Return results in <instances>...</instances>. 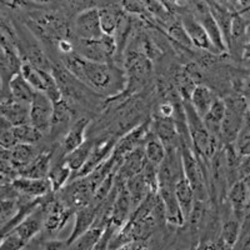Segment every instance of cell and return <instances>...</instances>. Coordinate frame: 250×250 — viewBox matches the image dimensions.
<instances>
[{
  "mask_svg": "<svg viewBox=\"0 0 250 250\" xmlns=\"http://www.w3.org/2000/svg\"><path fill=\"white\" fill-rule=\"evenodd\" d=\"M0 111H1V120L12 126L30 123V104L14 99L9 93L3 94Z\"/></svg>",
  "mask_w": 250,
  "mask_h": 250,
  "instance_id": "obj_9",
  "label": "cell"
},
{
  "mask_svg": "<svg viewBox=\"0 0 250 250\" xmlns=\"http://www.w3.org/2000/svg\"><path fill=\"white\" fill-rule=\"evenodd\" d=\"M180 20H182L183 25L187 30L188 35L190 38L191 43L194 48H198L199 50L208 51V53H213V54L220 55L218 49L213 44L211 39L208 35L207 30L204 26L199 23V20L196 19L191 13L187 12L180 13Z\"/></svg>",
  "mask_w": 250,
  "mask_h": 250,
  "instance_id": "obj_10",
  "label": "cell"
},
{
  "mask_svg": "<svg viewBox=\"0 0 250 250\" xmlns=\"http://www.w3.org/2000/svg\"><path fill=\"white\" fill-rule=\"evenodd\" d=\"M99 15L100 25L104 35L115 37L124 13L120 12V9L115 5H105L99 8Z\"/></svg>",
  "mask_w": 250,
  "mask_h": 250,
  "instance_id": "obj_27",
  "label": "cell"
},
{
  "mask_svg": "<svg viewBox=\"0 0 250 250\" xmlns=\"http://www.w3.org/2000/svg\"><path fill=\"white\" fill-rule=\"evenodd\" d=\"M1 75H3V83L10 82L14 75L21 71L23 66V59L20 57V53L17 46L1 35Z\"/></svg>",
  "mask_w": 250,
  "mask_h": 250,
  "instance_id": "obj_16",
  "label": "cell"
},
{
  "mask_svg": "<svg viewBox=\"0 0 250 250\" xmlns=\"http://www.w3.org/2000/svg\"><path fill=\"white\" fill-rule=\"evenodd\" d=\"M240 229H242V220H239L231 213V216H228L223 222L219 240H222L228 248H234L240 236Z\"/></svg>",
  "mask_w": 250,
  "mask_h": 250,
  "instance_id": "obj_31",
  "label": "cell"
},
{
  "mask_svg": "<svg viewBox=\"0 0 250 250\" xmlns=\"http://www.w3.org/2000/svg\"><path fill=\"white\" fill-rule=\"evenodd\" d=\"M43 250H73L68 240H49L44 244Z\"/></svg>",
  "mask_w": 250,
  "mask_h": 250,
  "instance_id": "obj_41",
  "label": "cell"
},
{
  "mask_svg": "<svg viewBox=\"0 0 250 250\" xmlns=\"http://www.w3.org/2000/svg\"><path fill=\"white\" fill-rule=\"evenodd\" d=\"M19 199H1V224L3 225L6 224L18 213L20 207Z\"/></svg>",
  "mask_w": 250,
  "mask_h": 250,
  "instance_id": "obj_38",
  "label": "cell"
},
{
  "mask_svg": "<svg viewBox=\"0 0 250 250\" xmlns=\"http://www.w3.org/2000/svg\"><path fill=\"white\" fill-rule=\"evenodd\" d=\"M26 245H28V243L21 236H19L14 231H9L3 235L0 250H21Z\"/></svg>",
  "mask_w": 250,
  "mask_h": 250,
  "instance_id": "obj_37",
  "label": "cell"
},
{
  "mask_svg": "<svg viewBox=\"0 0 250 250\" xmlns=\"http://www.w3.org/2000/svg\"><path fill=\"white\" fill-rule=\"evenodd\" d=\"M215 1L220 4V5L224 6V8L229 9L230 12L238 13L239 0H215Z\"/></svg>",
  "mask_w": 250,
  "mask_h": 250,
  "instance_id": "obj_42",
  "label": "cell"
},
{
  "mask_svg": "<svg viewBox=\"0 0 250 250\" xmlns=\"http://www.w3.org/2000/svg\"><path fill=\"white\" fill-rule=\"evenodd\" d=\"M13 133L15 135L18 144H35L39 142L43 137V133L38 130L34 125L29 124L18 125V126H13Z\"/></svg>",
  "mask_w": 250,
  "mask_h": 250,
  "instance_id": "obj_36",
  "label": "cell"
},
{
  "mask_svg": "<svg viewBox=\"0 0 250 250\" xmlns=\"http://www.w3.org/2000/svg\"><path fill=\"white\" fill-rule=\"evenodd\" d=\"M8 90L14 99L29 103V104L31 103V100L34 99L35 94H37L34 88L26 82L21 73H18L10 79V82L8 83Z\"/></svg>",
  "mask_w": 250,
  "mask_h": 250,
  "instance_id": "obj_29",
  "label": "cell"
},
{
  "mask_svg": "<svg viewBox=\"0 0 250 250\" xmlns=\"http://www.w3.org/2000/svg\"><path fill=\"white\" fill-rule=\"evenodd\" d=\"M151 133H153V130H151V120L138 125V126L131 129L128 134H125L124 137L118 140L111 155L122 163L123 159L129 153L140 148V146H144Z\"/></svg>",
  "mask_w": 250,
  "mask_h": 250,
  "instance_id": "obj_5",
  "label": "cell"
},
{
  "mask_svg": "<svg viewBox=\"0 0 250 250\" xmlns=\"http://www.w3.org/2000/svg\"><path fill=\"white\" fill-rule=\"evenodd\" d=\"M62 64L77 79L93 90L106 91L113 85L114 70L109 62H90L75 51L64 55Z\"/></svg>",
  "mask_w": 250,
  "mask_h": 250,
  "instance_id": "obj_1",
  "label": "cell"
},
{
  "mask_svg": "<svg viewBox=\"0 0 250 250\" xmlns=\"http://www.w3.org/2000/svg\"><path fill=\"white\" fill-rule=\"evenodd\" d=\"M216 98H218V95L214 93L210 86H207L204 84H198L194 89L193 94H191L190 102L196 113L199 114L202 118H204L208 111L210 110Z\"/></svg>",
  "mask_w": 250,
  "mask_h": 250,
  "instance_id": "obj_24",
  "label": "cell"
},
{
  "mask_svg": "<svg viewBox=\"0 0 250 250\" xmlns=\"http://www.w3.org/2000/svg\"><path fill=\"white\" fill-rule=\"evenodd\" d=\"M235 149L240 156L250 155V133H240L235 143Z\"/></svg>",
  "mask_w": 250,
  "mask_h": 250,
  "instance_id": "obj_40",
  "label": "cell"
},
{
  "mask_svg": "<svg viewBox=\"0 0 250 250\" xmlns=\"http://www.w3.org/2000/svg\"><path fill=\"white\" fill-rule=\"evenodd\" d=\"M225 113H227V104H225L224 98L218 97L211 105L210 110L208 111L207 115L203 118L205 126L211 134V137L215 138L219 142H220V130H222Z\"/></svg>",
  "mask_w": 250,
  "mask_h": 250,
  "instance_id": "obj_23",
  "label": "cell"
},
{
  "mask_svg": "<svg viewBox=\"0 0 250 250\" xmlns=\"http://www.w3.org/2000/svg\"><path fill=\"white\" fill-rule=\"evenodd\" d=\"M125 187L128 189L130 195L131 204H133V213L142 205V203L146 199V196L153 191L150 190L148 183L145 182L144 176L142 173L131 176L130 179L126 180Z\"/></svg>",
  "mask_w": 250,
  "mask_h": 250,
  "instance_id": "obj_25",
  "label": "cell"
},
{
  "mask_svg": "<svg viewBox=\"0 0 250 250\" xmlns=\"http://www.w3.org/2000/svg\"><path fill=\"white\" fill-rule=\"evenodd\" d=\"M247 89H248V91H249V93H250V75H249V78H248V82H247Z\"/></svg>",
  "mask_w": 250,
  "mask_h": 250,
  "instance_id": "obj_47",
  "label": "cell"
},
{
  "mask_svg": "<svg viewBox=\"0 0 250 250\" xmlns=\"http://www.w3.org/2000/svg\"><path fill=\"white\" fill-rule=\"evenodd\" d=\"M175 195L176 199L179 202L180 208H182L183 213H184L185 219H189L191 210H193L194 204H195V193L191 187L190 182L187 179V176L183 175L180 180L175 185Z\"/></svg>",
  "mask_w": 250,
  "mask_h": 250,
  "instance_id": "obj_26",
  "label": "cell"
},
{
  "mask_svg": "<svg viewBox=\"0 0 250 250\" xmlns=\"http://www.w3.org/2000/svg\"><path fill=\"white\" fill-rule=\"evenodd\" d=\"M151 130L165 145L167 150L182 148L183 140L179 131L176 129L174 118L163 117L159 114H155L151 119Z\"/></svg>",
  "mask_w": 250,
  "mask_h": 250,
  "instance_id": "obj_11",
  "label": "cell"
},
{
  "mask_svg": "<svg viewBox=\"0 0 250 250\" xmlns=\"http://www.w3.org/2000/svg\"><path fill=\"white\" fill-rule=\"evenodd\" d=\"M20 73L23 74V77L25 78L26 82L34 88L35 91H38V93H44V91H45V80L46 73H48V71L38 69L37 66L31 65L29 62H24Z\"/></svg>",
  "mask_w": 250,
  "mask_h": 250,
  "instance_id": "obj_33",
  "label": "cell"
},
{
  "mask_svg": "<svg viewBox=\"0 0 250 250\" xmlns=\"http://www.w3.org/2000/svg\"><path fill=\"white\" fill-rule=\"evenodd\" d=\"M227 113L220 130V142L223 145H233L243 130L244 118L249 109V103L244 94L236 93L224 98Z\"/></svg>",
  "mask_w": 250,
  "mask_h": 250,
  "instance_id": "obj_3",
  "label": "cell"
},
{
  "mask_svg": "<svg viewBox=\"0 0 250 250\" xmlns=\"http://www.w3.org/2000/svg\"><path fill=\"white\" fill-rule=\"evenodd\" d=\"M167 34H168V37L173 40L176 45L187 49L193 48V43H191L190 38L188 35L187 30H185L180 18L179 19H174L173 21L169 24V26L167 28Z\"/></svg>",
  "mask_w": 250,
  "mask_h": 250,
  "instance_id": "obj_35",
  "label": "cell"
},
{
  "mask_svg": "<svg viewBox=\"0 0 250 250\" xmlns=\"http://www.w3.org/2000/svg\"><path fill=\"white\" fill-rule=\"evenodd\" d=\"M99 208L100 205H95L91 203V204L77 210L74 228H73L70 236L66 239L69 244H73L78 238H80L83 234L86 233L97 223L98 216H99Z\"/></svg>",
  "mask_w": 250,
  "mask_h": 250,
  "instance_id": "obj_18",
  "label": "cell"
},
{
  "mask_svg": "<svg viewBox=\"0 0 250 250\" xmlns=\"http://www.w3.org/2000/svg\"><path fill=\"white\" fill-rule=\"evenodd\" d=\"M247 39H248V43H250V23L248 25V33H247ZM247 43V44H248Z\"/></svg>",
  "mask_w": 250,
  "mask_h": 250,
  "instance_id": "obj_46",
  "label": "cell"
},
{
  "mask_svg": "<svg viewBox=\"0 0 250 250\" xmlns=\"http://www.w3.org/2000/svg\"><path fill=\"white\" fill-rule=\"evenodd\" d=\"M1 4L10 9H18L25 5V0H1Z\"/></svg>",
  "mask_w": 250,
  "mask_h": 250,
  "instance_id": "obj_43",
  "label": "cell"
},
{
  "mask_svg": "<svg viewBox=\"0 0 250 250\" xmlns=\"http://www.w3.org/2000/svg\"><path fill=\"white\" fill-rule=\"evenodd\" d=\"M53 150L40 151L26 167L19 170V176H25L31 179H48L51 169Z\"/></svg>",
  "mask_w": 250,
  "mask_h": 250,
  "instance_id": "obj_20",
  "label": "cell"
},
{
  "mask_svg": "<svg viewBox=\"0 0 250 250\" xmlns=\"http://www.w3.org/2000/svg\"><path fill=\"white\" fill-rule=\"evenodd\" d=\"M115 185L118 187V193L109 213L108 225H111L117 230H120L128 224L129 219L133 215V204H131L130 195L125 184L115 183Z\"/></svg>",
  "mask_w": 250,
  "mask_h": 250,
  "instance_id": "obj_7",
  "label": "cell"
},
{
  "mask_svg": "<svg viewBox=\"0 0 250 250\" xmlns=\"http://www.w3.org/2000/svg\"><path fill=\"white\" fill-rule=\"evenodd\" d=\"M75 51L84 59L95 62H109L113 60L118 51L117 40L114 37H104L99 39H77Z\"/></svg>",
  "mask_w": 250,
  "mask_h": 250,
  "instance_id": "obj_4",
  "label": "cell"
},
{
  "mask_svg": "<svg viewBox=\"0 0 250 250\" xmlns=\"http://www.w3.org/2000/svg\"><path fill=\"white\" fill-rule=\"evenodd\" d=\"M248 103H249V109H250V98H249V99H248Z\"/></svg>",
  "mask_w": 250,
  "mask_h": 250,
  "instance_id": "obj_48",
  "label": "cell"
},
{
  "mask_svg": "<svg viewBox=\"0 0 250 250\" xmlns=\"http://www.w3.org/2000/svg\"><path fill=\"white\" fill-rule=\"evenodd\" d=\"M104 225L102 224H95L89 229L86 233L83 234L80 238H78L73 244H71V248L73 250H91L95 244L100 240L102 235L104 234V230H105Z\"/></svg>",
  "mask_w": 250,
  "mask_h": 250,
  "instance_id": "obj_32",
  "label": "cell"
},
{
  "mask_svg": "<svg viewBox=\"0 0 250 250\" xmlns=\"http://www.w3.org/2000/svg\"><path fill=\"white\" fill-rule=\"evenodd\" d=\"M89 126V119L88 118H80L77 122L73 123L68 133L62 138V151L65 155L69 153L74 151L75 149L79 148L80 145L84 144L86 142L85 139V133L86 129Z\"/></svg>",
  "mask_w": 250,
  "mask_h": 250,
  "instance_id": "obj_22",
  "label": "cell"
},
{
  "mask_svg": "<svg viewBox=\"0 0 250 250\" xmlns=\"http://www.w3.org/2000/svg\"><path fill=\"white\" fill-rule=\"evenodd\" d=\"M117 142L118 140L110 138V139H106V140H103V142L97 143L95 146H94L93 151H91L90 156H89V159L86 160L85 165H84L79 171L73 174L74 176L71 178L70 182H73V180L75 179H80V178H85V176H88L89 174L93 173V171L95 170L100 164H103V163L105 162L109 156L111 155L114 148H115Z\"/></svg>",
  "mask_w": 250,
  "mask_h": 250,
  "instance_id": "obj_14",
  "label": "cell"
},
{
  "mask_svg": "<svg viewBox=\"0 0 250 250\" xmlns=\"http://www.w3.org/2000/svg\"><path fill=\"white\" fill-rule=\"evenodd\" d=\"M115 230H117V229L111 227V225H106L104 234H103L99 242L95 244V247L91 250H110V243L111 239H113L114 236L113 234Z\"/></svg>",
  "mask_w": 250,
  "mask_h": 250,
  "instance_id": "obj_39",
  "label": "cell"
},
{
  "mask_svg": "<svg viewBox=\"0 0 250 250\" xmlns=\"http://www.w3.org/2000/svg\"><path fill=\"white\" fill-rule=\"evenodd\" d=\"M227 198L233 215L243 220L250 210V189L245 180L240 179L234 183L228 190Z\"/></svg>",
  "mask_w": 250,
  "mask_h": 250,
  "instance_id": "obj_15",
  "label": "cell"
},
{
  "mask_svg": "<svg viewBox=\"0 0 250 250\" xmlns=\"http://www.w3.org/2000/svg\"><path fill=\"white\" fill-rule=\"evenodd\" d=\"M54 103L44 93L35 94L30 103V124L42 133H50Z\"/></svg>",
  "mask_w": 250,
  "mask_h": 250,
  "instance_id": "obj_8",
  "label": "cell"
},
{
  "mask_svg": "<svg viewBox=\"0 0 250 250\" xmlns=\"http://www.w3.org/2000/svg\"><path fill=\"white\" fill-rule=\"evenodd\" d=\"M95 144H97L95 140H86L84 144L80 145L79 148L75 149L74 151L69 153L68 155H64V159H65V162L68 163V165L71 168L73 174L79 171L85 165L86 160L89 159V156H90Z\"/></svg>",
  "mask_w": 250,
  "mask_h": 250,
  "instance_id": "obj_30",
  "label": "cell"
},
{
  "mask_svg": "<svg viewBox=\"0 0 250 250\" xmlns=\"http://www.w3.org/2000/svg\"><path fill=\"white\" fill-rule=\"evenodd\" d=\"M30 15L28 26L44 43L58 46L62 40L71 39L73 28L59 13H37Z\"/></svg>",
  "mask_w": 250,
  "mask_h": 250,
  "instance_id": "obj_2",
  "label": "cell"
},
{
  "mask_svg": "<svg viewBox=\"0 0 250 250\" xmlns=\"http://www.w3.org/2000/svg\"><path fill=\"white\" fill-rule=\"evenodd\" d=\"M74 115V109L66 98H62L59 102L54 103V113L51 120L50 135L54 138L59 135H65L71 126V120Z\"/></svg>",
  "mask_w": 250,
  "mask_h": 250,
  "instance_id": "obj_17",
  "label": "cell"
},
{
  "mask_svg": "<svg viewBox=\"0 0 250 250\" xmlns=\"http://www.w3.org/2000/svg\"><path fill=\"white\" fill-rule=\"evenodd\" d=\"M230 250H236V249H235V248H233V249H230Z\"/></svg>",
  "mask_w": 250,
  "mask_h": 250,
  "instance_id": "obj_49",
  "label": "cell"
},
{
  "mask_svg": "<svg viewBox=\"0 0 250 250\" xmlns=\"http://www.w3.org/2000/svg\"><path fill=\"white\" fill-rule=\"evenodd\" d=\"M144 151L145 155H146V159L156 165L162 164L163 160L167 156V148H165V145L160 142L159 138L156 137L154 133L150 134V137L148 138L146 143L144 144Z\"/></svg>",
  "mask_w": 250,
  "mask_h": 250,
  "instance_id": "obj_34",
  "label": "cell"
},
{
  "mask_svg": "<svg viewBox=\"0 0 250 250\" xmlns=\"http://www.w3.org/2000/svg\"><path fill=\"white\" fill-rule=\"evenodd\" d=\"M12 183L20 195L28 196L31 199H37L53 193L49 179H31L25 176H18Z\"/></svg>",
  "mask_w": 250,
  "mask_h": 250,
  "instance_id": "obj_19",
  "label": "cell"
},
{
  "mask_svg": "<svg viewBox=\"0 0 250 250\" xmlns=\"http://www.w3.org/2000/svg\"><path fill=\"white\" fill-rule=\"evenodd\" d=\"M242 133H250V109H248L244 118V125H243Z\"/></svg>",
  "mask_w": 250,
  "mask_h": 250,
  "instance_id": "obj_44",
  "label": "cell"
},
{
  "mask_svg": "<svg viewBox=\"0 0 250 250\" xmlns=\"http://www.w3.org/2000/svg\"><path fill=\"white\" fill-rule=\"evenodd\" d=\"M74 209L65 204L62 199L54 198L48 203L46 207V216L44 223V229L49 234L58 233L65 227L68 220L70 219L71 214L74 213Z\"/></svg>",
  "mask_w": 250,
  "mask_h": 250,
  "instance_id": "obj_12",
  "label": "cell"
},
{
  "mask_svg": "<svg viewBox=\"0 0 250 250\" xmlns=\"http://www.w3.org/2000/svg\"><path fill=\"white\" fill-rule=\"evenodd\" d=\"M31 1H35V3H42V4H46V3H50L51 0H31Z\"/></svg>",
  "mask_w": 250,
  "mask_h": 250,
  "instance_id": "obj_45",
  "label": "cell"
},
{
  "mask_svg": "<svg viewBox=\"0 0 250 250\" xmlns=\"http://www.w3.org/2000/svg\"><path fill=\"white\" fill-rule=\"evenodd\" d=\"M37 155L34 146L30 144H18L12 149H1V160L10 163L17 169L18 173Z\"/></svg>",
  "mask_w": 250,
  "mask_h": 250,
  "instance_id": "obj_21",
  "label": "cell"
},
{
  "mask_svg": "<svg viewBox=\"0 0 250 250\" xmlns=\"http://www.w3.org/2000/svg\"><path fill=\"white\" fill-rule=\"evenodd\" d=\"M73 34L77 39L84 40L99 39L104 37L102 25H100L99 8L94 6V8L86 9L84 12L79 13L74 20Z\"/></svg>",
  "mask_w": 250,
  "mask_h": 250,
  "instance_id": "obj_6",
  "label": "cell"
},
{
  "mask_svg": "<svg viewBox=\"0 0 250 250\" xmlns=\"http://www.w3.org/2000/svg\"><path fill=\"white\" fill-rule=\"evenodd\" d=\"M71 175H73V170L64 158L59 160L57 164L51 165L48 179L50 182L53 193H58V191L62 190V188H65L66 183L71 180Z\"/></svg>",
  "mask_w": 250,
  "mask_h": 250,
  "instance_id": "obj_28",
  "label": "cell"
},
{
  "mask_svg": "<svg viewBox=\"0 0 250 250\" xmlns=\"http://www.w3.org/2000/svg\"><path fill=\"white\" fill-rule=\"evenodd\" d=\"M163 207H164L165 222L171 227H183L187 223L184 213L180 208L179 202L176 199L175 187H159L158 190Z\"/></svg>",
  "mask_w": 250,
  "mask_h": 250,
  "instance_id": "obj_13",
  "label": "cell"
}]
</instances>
